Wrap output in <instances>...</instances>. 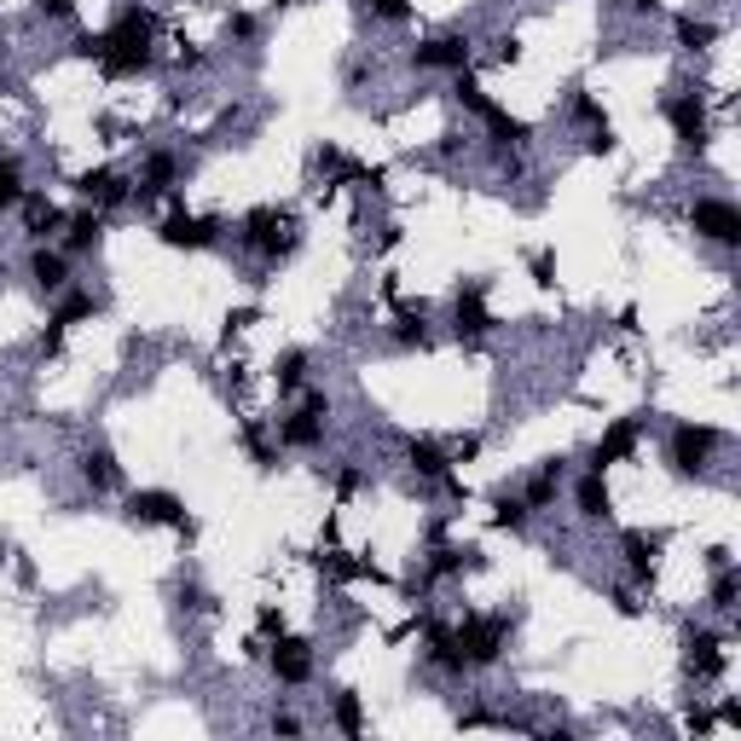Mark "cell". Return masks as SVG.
I'll return each instance as SVG.
<instances>
[{
    "label": "cell",
    "mask_w": 741,
    "mask_h": 741,
    "mask_svg": "<svg viewBox=\"0 0 741 741\" xmlns=\"http://www.w3.org/2000/svg\"><path fill=\"white\" fill-rule=\"evenodd\" d=\"M238 244H244L250 255H262V262H284V255H295V244H302V232H295L290 209L262 203V209H250L244 220H238Z\"/></svg>",
    "instance_id": "1"
},
{
    "label": "cell",
    "mask_w": 741,
    "mask_h": 741,
    "mask_svg": "<svg viewBox=\"0 0 741 741\" xmlns=\"http://www.w3.org/2000/svg\"><path fill=\"white\" fill-rule=\"evenodd\" d=\"M325 429H330V394H325V388H307L302 405L272 423V435H278V447H284V452H319Z\"/></svg>",
    "instance_id": "2"
},
{
    "label": "cell",
    "mask_w": 741,
    "mask_h": 741,
    "mask_svg": "<svg viewBox=\"0 0 741 741\" xmlns=\"http://www.w3.org/2000/svg\"><path fill=\"white\" fill-rule=\"evenodd\" d=\"M452 637L463 648V660H470V672H475V666H493L498 655H505V643H510V615H463L452 625Z\"/></svg>",
    "instance_id": "3"
},
{
    "label": "cell",
    "mask_w": 741,
    "mask_h": 741,
    "mask_svg": "<svg viewBox=\"0 0 741 741\" xmlns=\"http://www.w3.org/2000/svg\"><path fill=\"white\" fill-rule=\"evenodd\" d=\"M718 447H725V435H718L713 423H678L672 440H666V463H672L678 481H695Z\"/></svg>",
    "instance_id": "4"
},
{
    "label": "cell",
    "mask_w": 741,
    "mask_h": 741,
    "mask_svg": "<svg viewBox=\"0 0 741 741\" xmlns=\"http://www.w3.org/2000/svg\"><path fill=\"white\" fill-rule=\"evenodd\" d=\"M127 522H139V527H174L192 539V515H185V505L174 493H162V487H139V493H127V505H122Z\"/></svg>",
    "instance_id": "5"
},
{
    "label": "cell",
    "mask_w": 741,
    "mask_h": 741,
    "mask_svg": "<svg viewBox=\"0 0 741 741\" xmlns=\"http://www.w3.org/2000/svg\"><path fill=\"white\" fill-rule=\"evenodd\" d=\"M690 227H695V238H707L718 250H741V209L730 197H695Z\"/></svg>",
    "instance_id": "6"
},
{
    "label": "cell",
    "mask_w": 741,
    "mask_h": 741,
    "mask_svg": "<svg viewBox=\"0 0 741 741\" xmlns=\"http://www.w3.org/2000/svg\"><path fill=\"white\" fill-rule=\"evenodd\" d=\"M157 238H162L169 250H215V244H220V220L192 215L185 203H174V209L157 220Z\"/></svg>",
    "instance_id": "7"
},
{
    "label": "cell",
    "mask_w": 741,
    "mask_h": 741,
    "mask_svg": "<svg viewBox=\"0 0 741 741\" xmlns=\"http://www.w3.org/2000/svg\"><path fill=\"white\" fill-rule=\"evenodd\" d=\"M412 70H447V76L470 70V35L440 29V35H429V41H417L412 47Z\"/></svg>",
    "instance_id": "8"
},
{
    "label": "cell",
    "mask_w": 741,
    "mask_h": 741,
    "mask_svg": "<svg viewBox=\"0 0 741 741\" xmlns=\"http://www.w3.org/2000/svg\"><path fill=\"white\" fill-rule=\"evenodd\" d=\"M666 122H672V134L683 151H701L707 145V105H701V93H672V99H660Z\"/></svg>",
    "instance_id": "9"
},
{
    "label": "cell",
    "mask_w": 741,
    "mask_h": 741,
    "mask_svg": "<svg viewBox=\"0 0 741 741\" xmlns=\"http://www.w3.org/2000/svg\"><path fill=\"white\" fill-rule=\"evenodd\" d=\"M648 435V417H620V423H608L603 440L591 447V470H615V463H625L637 452V440Z\"/></svg>",
    "instance_id": "10"
},
{
    "label": "cell",
    "mask_w": 741,
    "mask_h": 741,
    "mask_svg": "<svg viewBox=\"0 0 741 741\" xmlns=\"http://www.w3.org/2000/svg\"><path fill=\"white\" fill-rule=\"evenodd\" d=\"M76 197L87 203V209H122V203H134V185H127V174H117V169H87V174H76Z\"/></svg>",
    "instance_id": "11"
},
{
    "label": "cell",
    "mask_w": 741,
    "mask_h": 741,
    "mask_svg": "<svg viewBox=\"0 0 741 741\" xmlns=\"http://www.w3.org/2000/svg\"><path fill=\"white\" fill-rule=\"evenodd\" d=\"M267 666H272V678H278V683H290V690H295V683H307V678H313V643H307V637H284V632H278V637H272V648H267Z\"/></svg>",
    "instance_id": "12"
},
{
    "label": "cell",
    "mask_w": 741,
    "mask_h": 741,
    "mask_svg": "<svg viewBox=\"0 0 741 741\" xmlns=\"http://www.w3.org/2000/svg\"><path fill=\"white\" fill-rule=\"evenodd\" d=\"M683 666H690L695 678H718V672H725V637L683 625Z\"/></svg>",
    "instance_id": "13"
},
{
    "label": "cell",
    "mask_w": 741,
    "mask_h": 741,
    "mask_svg": "<svg viewBox=\"0 0 741 741\" xmlns=\"http://www.w3.org/2000/svg\"><path fill=\"white\" fill-rule=\"evenodd\" d=\"M99 244H105V215H99V209H87V203H82V209L64 220V244H59V250L70 255V262H82V255H93Z\"/></svg>",
    "instance_id": "14"
},
{
    "label": "cell",
    "mask_w": 741,
    "mask_h": 741,
    "mask_svg": "<svg viewBox=\"0 0 741 741\" xmlns=\"http://www.w3.org/2000/svg\"><path fill=\"white\" fill-rule=\"evenodd\" d=\"M29 284L41 290V295L70 290V255L52 250V244H35V250H29Z\"/></svg>",
    "instance_id": "15"
},
{
    "label": "cell",
    "mask_w": 741,
    "mask_h": 741,
    "mask_svg": "<svg viewBox=\"0 0 741 741\" xmlns=\"http://www.w3.org/2000/svg\"><path fill=\"white\" fill-rule=\"evenodd\" d=\"M452 330H458V337H487V330H493V313H487V290H481V284H463L458 290V302H452Z\"/></svg>",
    "instance_id": "16"
},
{
    "label": "cell",
    "mask_w": 741,
    "mask_h": 741,
    "mask_svg": "<svg viewBox=\"0 0 741 741\" xmlns=\"http://www.w3.org/2000/svg\"><path fill=\"white\" fill-rule=\"evenodd\" d=\"M573 510H580V522H608L615 515V493H608L603 470H585L573 481Z\"/></svg>",
    "instance_id": "17"
},
{
    "label": "cell",
    "mask_w": 741,
    "mask_h": 741,
    "mask_svg": "<svg viewBox=\"0 0 741 741\" xmlns=\"http://www.w3.org/2000/svg\"><path fill=\"white\" fill-rule=\"evenodd\" d=\"M76 475H82L87 493H117L122 487V463H117V452H110V447H87L76 458Z\"/></svg>",
    "instance_id": "18"
},
{
    "label": "cell",
    "mask_w": 741,
    "mask_h": 741,
    "mask_svg": "<svg viewBox=\"0 0 741 741\" xmlns=\"http://www.w3.org/2000/svg\"><path fill=\"white\" fill-rule=\"evenodd\" d=\"M405 463H412L423 481H440V487L452 481V452L440 447V440H429V435H412V440H405Z\"/></svg>",
    "instance_id": "19"
},
{
    "label": "cell",
    "mask_w": 741,
    "mask_h": 741,
    "mask_svg": "<svg viewBox=\"0 0 741 741\" xmlns=\"http://www.w3.org/2000/svg\"><path fill=\"white\" fill-rule=\"evenodd\" d=\"M24 232H29V244H47L52 232H64V209L52 197H41V192H24Z\"/></svg>",
    "instance_id": "20"
},
{
    "label": "cell",
    "mask_w": 741,
    "mask_h": 741,
    "mask_svg": "<svg viewBox=\"0 0 741 741\" xmlns=\"http://www.w3.org/2000/svg\"><path fill=\"white\" fill-rule=\"evenodd\" d=\"M568 487V458H545L539 470L527 475V487H522V498H527V510H545V505H556V493Z\"/></svg>",
    "instance_id": "21"
},
{
    "label": "cell",
    "mask_w": 741,
    "mask_h": 741,
    "mask_svg": "<svg viewBox=\"0 0 741 741\" xmlns=\"http://www.w3.org/2000/svg\"><path fill=\"white\" fill-rule=\"evenodd\" d=\"M625 573H632V585H648L655 580V562H660V533H625Z\"/></svg>",
    "instance_id": "22"
},
{
    "label": "cell",
    "mask_w": 741,
    "mask_h": 741,
    "mask_svg": "<svg viewBox=\"0 0 741 741\" xmlns=\"http://www.w3.org/2000/svg\"><path fill=\"white\" fill-rule=\"evenodd\" d=\"M423 660H429L435 672H447V678H463V672H470V660H463L452 625H429V648H423Z\"/></svg>",
    "instance_id": "23"
},
{
    "label": "cell",
    "mask_w": 741,
    "mask_h": 741,
    "mask_svg": "<svg viewBox=\"0 0 741 741\" xmlns=\"http://www.w3.org/2000/svg\"><path fill=\"white\" fill-rule=\"evenodd\" d=\"M475 568H481V550L475 545H435L423 580H452V573H475Z\"/></svg>",
    "instance_id": "24"
},
{
    "label": "cell",
    "mask_w": 741,
    "mask_h": 741,
    "mask_svg": "<svg viewBox=\"0 0 741 741\" xmlns=\"http://www.w3.org/2000/svg\"><path fill=\"white\" fill-rule=\"evenodd\" d=\"M93 313H99V295H93V290H59V307H52V319H47V325L64 337L70 325L93 319Z\"/></svg>",
    "instance_id": "25"
},
{
    "label": "cell",
    "mask_w": 741,
    "mask_h": 741,
    "mask_svg": "<svg viewBox=\"0 0 741 741\" xmlns=\"http://www.w3.org/2000/svg\"><path fill=\"white\" fill-rule=\"evenodd\" d=\"M307 365H313L307 348H284V354H278V365H272L278 394H302V388H307Z\"/></svg>",
    "instance_id": "26"
},
{
    "label": "cell",
    "mask_w": 741,
    "mask_h": 741,
    "mask_svg": "<svg viewBox=\"0 0 741 741\" xmlns=\"http://www.w3.org/2000/svg\"><path fill=\"white\" fill-rule=\"evenodd\" d=\"M388 342L394 348H429V319H423V307H405L394 325H388Z\"/></svg>",
    "instance_id": "27"
},
{
    "label": "cell",
    "mask_w": 741,
    "mask_h": 741,
    "mask_svg": "<svg viewBox=\"0 0 741 741\" xmlns=\"http://www.w3.org/2000/svg\"><path fill=\"white\" fill-rule=\"evenodd\" d=\"M527 515H533V510H527L522 493H493V527H498V533H522Z\"/></svg>",
    "instance_id": "28"
},
{
    "label": "cell",
    "mask_w": 741,
    "mask_h": 741,
    "mask_svg": "<svg viewBox=\"0 0 741 741\" xmlns=\"http://www.w3.org/2000/svg\"><path fill=\"white\" fill-rule=\"evenodd\" d=\"M24 192H29V185H24V162H17L12 151H0V215L17 209V203H24Z\"/></svg>",
    "instance_id": "29"
},
{
    "label": "cell",
    "mask_w": 741,
    "mask_h": 741,
    "mask_svg": "<svg viewBox=\"0 0 741 741\" xmlns=\"http://www.w3.org/2000/svg\"><path fill=\"white\" fill-rule=\"evenodd\" d=\"M713 41H718V24H707V17H690V12L678 17V47H683V52H707Z\"/></svg>",
    "instance_id": "30"
},
{
    "label": "cell",
    "mask_w": 741,
    "mask_h": 741,
    "mask_svg": "<svg viewBox=\"0 0 741 741\" xmlns=\"http://www.w3.org/2000/svg\"><path fill=\"white\" fill-rule=\"evenodd\" d=\"M707 597H713V608H725V615L736 608V597H741V573H736L730 562L713 568V591H707Z\"/></svg>",
    "instance_id": "31"
},
{
    "label": "cell",
    "mask_w": 741,
    "mask_h": 741,
    "mask_svg": "<svg viewBox=\"0 0 741 741\" xmlns=\"http://www.w3.org/2000/svg\"><path fill=\"white\" fill-rule=\"evenodd\" d=\"M330 718H337V730H342V736H360V730H365V707H360V695H354V690H342V695H337V707H330Z\"/></svg>",
    "instance_id": "32"
},
{
    "label": "cell",
    "mask_w": 741,
    "mask_h": 741,
    "mask_svg": "<svg viewBox=\"0 0 741 741\" xmlns=\"http://www.w3.org/2000/svg\"><path fill=\"white\" fill-rule=\"evenodd\" d=\"M244 447H250V458L262 463V470H272V463H278V447L267 440V429H262V423H244Z\"/></svg>",
    "instance_id": "33"
},
{
    "label": "cell",
    "mask_w": 741,
    "mask_h": 741,
    "mask_svg": "<svg viewBox=\"0 0 741 741\" xmlns=\"http://www.w3.org/2000/svg\"><path fill=\"white\" fill-rule=\"evenodd\" d=\"M319 573H330V580H360L365 562H354L348 550H330V556H319Z\"/></svg>",
    "instance_id": "34"
},
{
    "label": "cell",
    "mask_w": 741,
    "mask_h": 741,
    "mask_svg": "<svg viewBox=\"0 0 741 741\" xmlns=\"http://www.w3.org/2000/svg\"><path fill=\"white\" fill-rule=\"evenodd\" d=\"M568 110H573V122H580V127H597V122H608V117H603V105L591 99L585 87H573V99H568Z\"/></svg>",
    "instance_id": "35"
},
{
    "label": "cell",
    "mask_w": 741,
    "mask_h": 741,
    "mask_svg": "<svg viewBox=\"0 0 741 741\" xmlns=\"http://www.w3.org/2000/svg\"><path fill=\"white\" fill-rule=\"evenodd\" d=\"M365 7L377 24H405V17H412V0H365Z\"/></svg>",
    "instance_id": "36"
},
{
    "label": "cell",
    "mask_w": 741,
    "mask_h": 741,
    "mask_svg": "<svg viewBox=\"0 0 741 741\" xmlns=\"http://www.w3.org/2000/svg\"><path fill=\"white\" fill-rule=\"evenodd\" d=\"M585 145H591V151H597V157H615V127H608V122H597V127H591V134H585Z\"/></svg>",
    "instance_id": "37"
},
{
    "label": "cell",
    "mask_w": 741,
    "mask_h": 741,
    "mask_svg": "<svg viewBox=\"0 0 741 741\" xmlns=\"http://www.w3.org/2000/svg\"><path fill=\"white\" fill-rule=\"evenodd\" d=\"M365 487V470H354V463H342L337 470V498H354Z\"/></svg>",
    "instance_id": "38"
},
{
    "label": "cell",
    "mask_w": 741,
    "mask_h": 741,
    "mask_svg": "<svg viewBox=\"0 0 741 741\" xmlns=\"http://www.w3.org/2000/svg\"><path fill=\"white\" fill-rule=\"evenodd\" d=\"M35 12H41V17H59V24H70V17H76V0H35Z\"/></svg>",
    "instance_id": "39"
},
{
    "label": "cell",
    "mask_w": 741,
    "mask_h": 741,
    "mask_svg": "<svg viewBox=\"0 0 741 741\" xmlns=\"http://www.w3.org/2000/svg\"><path fill=\"white\" fill-rule=\"evenodd\" d=\"M255 29H262V24H255L250 12H232L227 17V35H238V41H255Z\"/></svg>",
    "instance_id": "40"
},
{
    "label": "cell",
    "mask_w": 741,
    "mask_h": 741,
    "mask_svg": "<svg viewBox=\"0 0 741 741\" xmlns=\"http://www.w3.org/2000/svg\"><path fill=\"white\" fill-rule=\"evenodd\" d=\"M550 272H556V255L550 250H533V278H539V284H556Z\"/></svg>",
    "instance_id": "41"
},
{
    "label": "cell",
    "mask_w": 741,
    "mask_h": 741,
    "mask_svg": "<svg viewBox=\"0 0 741 741\" xmlns=\"http://www.w3.org/2000/svg\"><path fill=\"white\" fill-rule=\"evenodd\" d=\"M255 625H262V637L272 643L278 632H284V615H278V608H262V615H255Z\"/></svg>",
    "instance_id": "42"
},
{
    "label": "cell",
    "mask_w": 741,
    "mask_h": 741,
    "mask_svg": "<svg viewBox=\"0 0 741 741\" xmlns=\"http://www.w3.org/2000/svg\"><path fill=\"white\" fill-rule=\"evenodd\" d=\"M447 452H452V463H470V458L481 452V435H463V440H452Z\"/></svg>",
    "instance_id": "43"
},
{
    "label": "cell",
    "mask_w": 741,
    "mask_h": 741,
    "mask_svg": "<svg viewBox=\"0 0 741 741\" xmlns=\"http://www.w3.org/2000/svg\"><path fill=\"white\" fill-rule=\"evenodd\" d=\"M615 608H620L625 620H632V615H643V603H637V591H632V585H620V591H615Z\"/></svg>",
    "instance_id": "44"
},
{
    "label": "cell",
    "mask_w": 741,
    "mask_h": 741,
    "mask_svg": "<svg viewBox=\"0 0 741 741\" xmlns=\"http://www.w3.org/2000/svg\"><path fill=\"white\" fill-rule=\"evenodd\" d=\"M498 64H515V59H522V41H515V35H498Z\"/></svg>",
    "instance_id": "45"
},
{
    "label": "cell",
    "mask_w": 741,
    "mask_h": 741,
    "mask_svg": "<svg viewBox=\"0 0 741 741\" xmlns=\"http://www.w3.org/2000/svg\"><path fill=\"white\" fill-rule=\"evenodd\" d=\"M272 736H302V718H295V713H272Z\"/></svg>",
    "instance_id": "46"
},
{
    "label": "cell",
    "mask_w": 741,
    "mask_h": 741,
    "mask_svg": "<svg viewBox=\"0 0 741 741\" xmlns=\"http://www.w3.org/2000/svg\"><path fill=\"white\" fill-rule=\"evenodd\" d=\"M608 7H625V12H655L660 0H608Z\"/></svg>",
    "instance_id": "47"
},
{
    "label": "cell",
    "mask_w": 741,
    "mask_h": 741,
    "mask_svg": "<svg viewBox=\"0 0 741 741\" xmlns=\"http://www.w3.org/2000/svg\"><path fill=\"white\" fill-rule=\"evenodd\" d=\"M272 7H302V0H272Z\"/></svg>",
    "instance_id": "48"
}]
</instances>
